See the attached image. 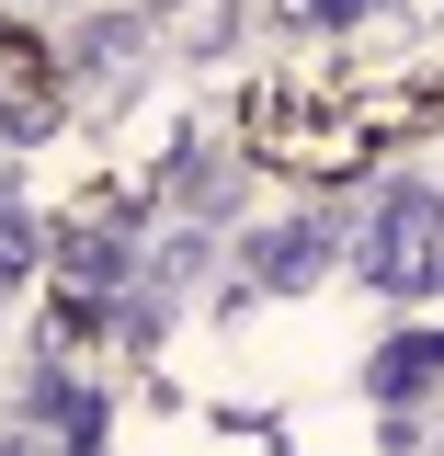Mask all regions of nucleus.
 I'll return each instance as SVG.
<instances>
[{
    "label": "nucleus",
    "instance_id": "f257e3e1",
    "mask_svg": "<svg viewBox=\"0 0 444 456\" xmlns=\"http://www.w3.org/2000/svg\"><path fill=\"white\" fill-rule=\"evenodd\" d=\"M353 274L376 297H433L444 285V183H410L399 171L388 194L365 206V228H353Z\"/></svg>",
    "mask_w": 444,
    "mask_h": 456
},
{
    "label": "nucleus",
    "instance_id": "f03ea898",
    "mask_svg": "<svg viewBox=\"0 0 444 456\" xmlns=\"http://www.w3.org/2000/svg\"><path fill=\"white\" fill-rule=\"evenodd\" d=\"M319 263H331V217L251 228V285H319Z\"/></svg>",
    "mask_w": 444,
    "mask_h": 456
},
{
    "label": "nucleus",
    "instance_id": "7ed1b4c3",
    "mask_svg": "<svg viewBox=\"0 0 444 456\" xmlns=\"http://www.w3.org/2000/svg\"><path fill=\"white\" fill-rule=\"evenodd\" d=\"M422 388H444V331H399L376 365H365V399H388V411H410Z\"/></svg>",
    "mask_w": 444,
    "mask_h": 456
},
{
    "label": "nucleus",
    "instance_id": "20e7f679",
    "mask_svg": "<svg viewBox=\"0 0 444 456\" xmlns=\"http://www.w3.org/2000/svg\"><path fill=\"white\" fill-rule=\"evenodd\" d=\"M69 274L92 285V297H114L125 285V228H69Z\"/></svg>",
    "mask_w": 444,
    "mask_h": 456
},
{
    "label": "nucleus",
    "instance_id": "39448f33",
    "mask_svg": "<svg viewBox=\"0 0 444 456\" xmlns=\"http://www.w3.org/2000/svg\"><path fill=\"white\" fill-rule=\"evenodd\" d=\"M35 274V217H23V194L0 183V285H23Z\"/></svg>",
    "mask_w": 444,
    "mask_h": 456
},
{
    "label": "nucleus",
    "instance_id": "423d86ee",
    "mask_svg": "<svg viewBox=\"0 0 444 456\" xmlns=\"http://www.w3.org/2000/svg\"><path fill=\"white\" fill-rule=\"evenodd\" d=\"M319 23H365V12H388V0H308Z\"/></svg>",
    "mask_w": 444,
    "mask_h": 456
}]
</instances>
